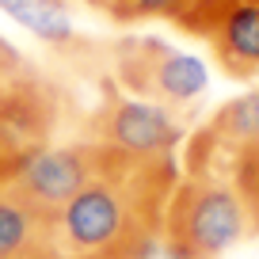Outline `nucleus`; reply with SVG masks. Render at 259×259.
<instances>
[{"mask_svg": "<svg viewBox=\"0 0 259 259\" xmlns=\"http://www.w3.org/2000/svg\"><path fill=\"white\" fill-rule=\"evenodd\" d=\"M179 183L176 156L118 153L54 218L57 259H145L164 236V210Z\"/></svg>", "mask_w": 259, "mask_h": 259, "instance_id": "obj_1", "label": "nucleus"}, {"mask_svg": "<svg viewBox=\"0 0 259 259\" xmlns=\"http://www.w3.org/2000/svg\"><path fill=\"white\" fill-rule=\"evenodd\" d=\"M251 233V218L229 171H187L164 210V236L194 259H218Z\"/></svg>", "mask_w": 259, "mask_h": 259, "instance_id": "obj_2", "label": "nucleus"}, {"mask_svg": "<svg viewBox=\"0 0 259 259\" xmlns=\"http://www.w3.org/2000/svg\"><path fill=\"white\" fill-rule=\"evenodd\" d=\"M114 76L122 88L156 103H191L210 88V69L202 57L168 46L153 34H130L114 46Z\"/></svg>", "mask_w": 259, "mask_h": 259, "instance_id": "obj_3", "label": "nucleus"}, {"mask_svg": "<svg viewBox=\"0 0 259 259\" xmlns=\"http://www.w3.org/2000/svg\"><path fill=\"white\" fill-rule=\"evenodd\" d=\"M114 156L111 145L103 141H84V145H46L42 153H34L16 176L8 179L31 206H38L42 213L57 218V210L73 202L76 194L107 168V160Z\"/></svg>", "mask_w": 259, "mask_h": 259, "instance_id": "obj_4", "label": "nucleus"}, {"mask_svg": "<svg viewBox=\"0 0 259 259\" xmlns=\"http://www.w3.org/2000/svg\"><path fill=\"white\" fill-rule=\"evenodd\" d=\"M92 134V141H103L130 156H176V145L183 141V126L164 103L114 92H107L103 107L96 111Z\"/></svg>", "mask_w": 259, "mask_h": 259, "instance_id": "obj_5", "label": "nucleus"}, {"mask_svg": "<svg viewBox=\"0 0 259 259\" xmlns=\"http://www.w3.org/2000/svg\"><path fill=\"white\" fill-rule=\"evenodd\" d=\"M183 31L210 38L221 69L236 80L259 76V4L255 0H221L210 8H187L176 19Z\"/></svg>", "mask_w": 259, "mask_h": 259, "instance_id": "obj_6", "label": "nucleus"}, {"mask_svg": "<svg viewBox=\"0 0 259 259\" xmlns=\"http://www.w3.org/2000/svg\"><path fill=\"white\" fill-rule=\"evenodd\" d=\"M0 259H57L54 218L31 206L12 183H0Z\"/></svg>", "mask_w": 259, "mask_h": 259, "instance_id": "obj_7", "label": "nucleus"}, {"mask_svg": "<svg viewBox=\"0 0 259 259\" xmlns=\"http://www.w3.org/2000/svg\"><path fill=\"white\" fill-rule=\"evenodd\" d=\"M0 12L50 46H69L76 38V23L65 0H0Z\"/></svg>", "mask_w": 259, "mask_h": 259, "instance_id": "obj_8", "label": "nucleus"}, {"mask_svg": "<svg viewBox=\"0 0 259 259\" xmlns=\"http://www.w3.org/2000/svg\"><path fill=\"white\" fill-rule=\"evenodd\" d=\"M213 145H221L225 153H240V149L259 145V88L240 92L236 99H229L206 126Z\"/></svg>", "mask_w": 259, "mask_h": 259, "instance_id": "obj_9", "label": "nucleus"}, {"mask_svg": "<svg viewBox=\"0 0 259 259\" xmlns=\"http://www.w3.org/2000/svg\"><path fill=\"white\" fill-rule=\"evenodd\" d=\"M96 12H103L114 23H141V19H171L187 8V0H88Z\"/></svg>", "mask_w": 259, "mask_h": 259, "instance_id": "obj_10", "label": "nucleus"}, {"mask_svg": "<svg viewBox=\"0 0 259 259\" xmlns=\"http://www.w3.org/2000/svg\"><path fill=\"white\" fill-rule=\"evenodd\" d=\"M233 187H236L244 210H248V218H251V229L259 233V145L236 153V160H233Z\"/></svg>", "mask_w": 259, "mask_h": 259, "instance_id": "obj_11", "label": "nucleus"}, {"mask_svg": "<svg viewBox=\"0 0 259 259\" xmlns=\"http://www.w3.org/2000/svg\"><path fill=\"white\" fill-rule=\"evenodd\" d=\"M145 259H194V255H191L187 248H179V244H171L168 236H160V240L149 248V255H145Z\"/></svg>", "mask_w": 259, "mask_h": 259, "instance_id": "obj_12", "label": "nucleus"}, {"mask_svg": "<svg viewBox=\"0 0 259 259\" xmlns=\"http://www.w3.org/2000/svg\"><path fill=\"white\" fill-rule=\"evenodd\" d=\"M210 4H221V0H187V8H210ZM183 12H179V16H183Z\"/></svg>", "mask_w": 259, "mask_h": 259, "instance_id": "obj_13", "label": "nucleus"}, {"mask_svg": "<svg viewBox=\"0 0 259 259\" xmlns=\"http://www.w3.org/2000/svg\"><path fill=\"white\" fill-rule=\"evenodd\" d=\"M255 4H259V0H255Z\"/></svg>", "mask_w": 259, "mask_h": 259, "instance_id": "obj_14", "label": "nucleus"}]
</instances>
